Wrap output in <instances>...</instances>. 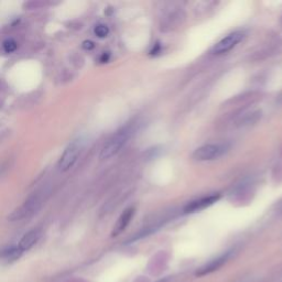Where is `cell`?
Here are the masks:
<instances>
[{
    "label": "cell",
    "instance_id": "cell-1",
    "mask_svg": "<svg viewBox=\"0 0 282 282\" xmlns=\"http://www.w3.org/2000/svg\"><path fill=\"white\" fill-rule=\"evenodd\" d=\"M132 132H133L132 127L127 126L115 133L114 136L105 144V146L102 147V149L100 151V156H99L100 159L101 160L110 159L113 156L116 155V153H118L119 150L125 146L128 139L130 138Z\"/></svg>",
    "mask_w": 282,
    "mask_h": 282
},
{
    "label": "cell",
    "instance_id": "cell-2",
    "mask_svg": "<svg viewBox=\"0 0 282 282\" xmlns=\"http://www.w3.org/2000/svg\"><path fill=\"white\" fill-rule=\"evenodd\" d=\"M42 204V197L40 194H34L31 196L28 201H25L20 207L16 208L12 213L8 216V220L10 222H17L27 219L31 215H33L36 211L40 208Z\"/></svg>",
    "mask_w": 282,
    "mask_h": 282
},
{
    "label": "cell",
    "instance_id": "cell-3",
    "mask_svg": "<svg viewBox=\"0 0 282 282\" xmlns=\"http://www.w3.org/2000/svg\"><path fill=\"white\" fill-rule=\"evenodd\" d=\"M229 148L227 144H209L197 148L193 158L197 161H207V160H214L222 157Z\"/></svg>",
    "mask_w": 282,
    "mask_h": 282
},
{
    "label": "cell",
    "instance_id": "cell-4",
    "mask_svg": "<svg viewBox=\"0 0 282 282\" xmlns=\"http://www.w3.org/2000/svg\"><path fill=\"white\" fill-rule=\"evenodd\" d=\"M81 152V145L79 141H73L72 144H69L66 149L64 150L62 156L59 160V169L62 172H66L70 168H73L76 160H78Z\"/></svg>",
    "mask_w": 282,
    "mask_h": 282
},
{
    "label": "cell",
    "instance_id": "cell-5",
    "mask_svg": "<svg viewBox=\"0 0 282 282\" xmlns=\"http://www.w3.org/2000/svg\"><path fill=\"white\" fill-rule=\"evenodd\" d=\"M245 37V33L241 31H236L234 33H230L226 38H224L219 43H216L214 48L211 49V53L214 54H224L228 51L234 49Z\"/></svg>",
    "mask_w": 282,
    "mask_h": 282
},
{
    "label": "cell",
    "instance_id": "cell-6",
    "mask_svg": "<svg viewBox=\"0 0 282 282\" xmlns=\"http://www.w3.org/2000/svg\"><path fill=\"white\" fill-rule=\"evenodd\" d=\"M221 198V194H211L208 196H205L202 198H198L196 201L189 203L187 206L184 207V213H195V211H200L209 207L210 205H213Z\"/></svg>",
    "mask_w": 282,
    "mask_h": 282
},
{
    "label": "cell",
    "instance_id": "cell-7",
    "mask_svg": "<svg viewBox=\"0 0 282 282\" xmlns=\"http://www.w3.org/2000/svg\"><path fill=\"white\" fill-rule=\"evenodd\" d=\"M228 258H229V254H225V255H222V256H220V257H217L213 260H210L208 264L203 266L201 269H198V271L196 272V275H197V277H205V275L217 271L220 268H222L224 265L226 264Z\"/></svg>",
    "mask_w": 282,
    "mask_h": 282
},
{
    "label": "cell",
    "instance_id": "cell-8",
    "mask_svg": "<svg viewBox=\"0 0 282 282\" xmlns=\"http://www.w3.org/2000/svg\"><path fill=\"white\" fill-rule=\"evenodd\" d=\"M133 214H134L133 207H129L123 211V214L119 216V219L117 220L116 224H115V226L113 228V232H112L113 237H116L124 232V230L127 228V226L129 225L130 221L132 220Z\"/></svg>",
    "mask_w": 282,
    "mask_h": 282
},
{
    "label": "cell",
    "instance_id": "cell-9",
    "mask_svg": "<svg viewBox=\"0 0 282 282\" xmlns=\"http://www.w3.org/2000/svg\"><path fill=\"white\" fill-rule=\"evenodd\" d=\"M40 238V232L39 230H37V229H32L30 230V232H28L27 234H25L20 242H19V248L21 249L22 252H27L29 251V249H31L32 247H33L36 243L38 242V240H39Z\"/></svg>",
    "mask_w": 282,
    "mask_h": 282
},
{
    "label": "cell",
    "instance_id": "cell-10",
    "mask_svg": "<svg viewBox=\"0 0 282 282\" xmlns=\"http://www.w3.org/2000/svg\"><path fill=\"white\" fill-rule=\"evenodd\" d=\"M22 251L18 246L15 247H7L0 251V260L6 262H14L21 257Z\"/></svg>",
    "mask_w": 282,
    "mask_h": 282
},
{
    "label": "cell",
    "instance_id": "cell-11",
    "mask_svg": "<svg viewBox=\"0 0 282 282\" xmlns=\"http://www.w3.org/2000/svg\"><path fill=\"white\" fill-rule=\"evenodd\" d=\"M3 48L5 50V52L7 53H12L15 52L18 48V44L14 39H7L6 41H4L3 43Z\"/></svg>",
    "mask_w": 282,
    "mask_h": 282
},
{
    "label": "cell",
    "instance_id": "cell-12",
    "mask_svg": "<svg viewBox=\"0 0 282 282\" xmlns=\"http://www.w3.org/2000/svg\"><path fill=\"white\" fill-rule=\"evenodd\" d=\"M94 32H95V34L97 36L98 38H105V37H107L110 30H108V28L106 27V25L99 24V25H97V27L95 28Z\"/></svg>",
    "mask_w": 282,
    "mask_h": 282
},
{
    "label": "cell",
    "instance_id": "cell-13",
    "mask_svg": "<svg viewBox=\"0 0 282 282\" xmlns=\"http://www.w3.org/2000/svg\"><path fill=\"white\" fill-rule=\"evenodd\" d=\"M83 48H84L85 50H92L95 48V43L91 40H86L83 42Z\"/></svg>",
    "mask_w": 282,
    "mask_h": 282
},
{
    "label": "cell",
    "instance_id": "cell-14",
    "mask_svg": "<svg viewBox=\"0 0 282 282\" xmlns=\"http://www.w3.org/2000/svg\"><path fill=\"white\" fill-rule=\"evenodd\" d=\"M159 51H160V44L159 43H157L156 44V48H153V50L151 51V54L153 55V54H157V53H159Z\"/></svg>",
    "mask_w": 282,
    "mask_h": 282
},
{
    "label": "cell",
    "instance_id": "cell-15",
    "mask_svg": "<svg viewBox=\"0 0 282 282\" xmlns=\"http://www.w3.org/2000/svg\"><path fill=\"white\" fill-rule=\"evenodd\" d=\"M108 59H110V54H108V53L106 54V53H105L104 55H102V56L100 57V62H101V63H106V62L108 61Z\"/></svg>",
    "mask_w": 282,
    "mask_h": 282
}]
</instances>
